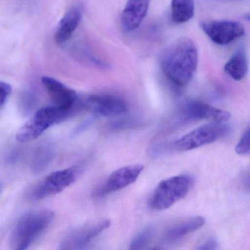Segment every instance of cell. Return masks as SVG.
<instances>
[{"mask_svg":"<svg viewBox=\"0 0 250 250\" xmlns=\"http://www.w3.org/2000/svg\"><path fill=\"white\" fill-rule=\"evenodd\" d=\"M198 64V52L189 39L174 42L162 54L161 66L169 81L178 86H185L192 80Z\"/></svg>","mask_w":250,"mask_h":250,"instance_id":"6da1fadb","label":"cell"},{"mask_svg":"<svg viewBox=\"0 0 250 250\" xmlns=\"http://www.w3.org/2000/svg\"><path fill=\"white\" fill-rule=\"evenodd\" d=\"M55 213L48 209L29 212L17 222L10 236L11 248L28 249L53 222Z\"/></svg>","mask_w":250,"mask_h":250,"instance_id":"7a4b0ae2","label":"cell"},{"mask_svg":"<svg viewBox=\"0 0 250 250\" xmlns=\"http://www.w3.org/2000/svg\"><path fill=\"white\" fill-rule=\"evenodd\" d=\"M71 115L56 106H49L36 111L30 119L19 130L17 139L21 143H30L39 138L50 127L66 121Z\"/></svg>","mask_w":250,"mask_h":250,"instance_id":"3957f363","label":"cell"},{"mask_svg":"<svg viewBox=\"0 0 250 250\" xmlns=\"http://www.w3.org/2000/svg\"><path fill=\"white\" fill-rule=\"evenodd\" d=\"M191 185L192 179L186 175L171 177L161 181L150 199V207L156 210L169 208L187 196Z\"/></svg>","mask_w":250,"mask_h":250,"instance_id":"277c9868","label":"cell"},{"mask_svg":"<svg viewBox=\"0 0 250 250\" xmlns=\"http://www.w3.org/2000/svg\"><path fill=\"white\" fill-rule=\"evenodd\" d=\"M224 123H212L195 128L176 140L174 147L179 151H187L214 143L230 131V126Z\"/></svg>","mask_w":250,"mask_h":250,"instance_id":"5b68a950","label":"cell"},{"mask_svg":"<svg viewBox=\"0 0 250 250\" xmlns=\"http://www.w3.org/2000/svg\"><path fill=\"white\" fill-rule=\"evenodd\" d=\"M109 219H99L85 224L67 232L60 243L59 249L62 250H80L84 248L110 226Z\"/></svg>","mask_w":250,"mask_h":250,"instance_id":"8992f818","label":"cell"},{"mask_svg":"<svg viewBox=\"0 0 250 250\" xmlns=\"http://www.w3.org/2000/svg\"><path fill=\"white\" fill-rule=\"evenodd\" d=\"M42 82L54 106L69 112L71 116L83 109V100L74 90L52 77H43Z\"/></svg>","mask_w":250,"mask_h":250,"instance_id":"52a82bcc","label":"cell"},{"mask_svg":"<svg viewBox=\"0 0 250 250\" xmlns=\"http://www.w3.org/2000/svg\"><path fill=\"white\" fill-rule=\"evenodd\" d=\"M77 173L78 171L74 167L67 168L52 172L33 190L32 200L39 201L59 194L74 184L77 179Z\"/></svg>","mask_w":250,"mask_h":250,"instance_id":"ba28073f","label":"cell"},{"mask_svg":"<svg viewBox=\"0 0 250 250\" xmlns=\"http://www.w3.org/2000/svg\"><path fill=\"white\" fill-rule=\"evenodd\" d=\"M83 109L95 117L121 116L128 111L125 101L118 96L109 94L91 95L83 100Z\"/></svg>","mask_w":250,"mask_h":250,"instance_id":"9c48e42d","label":"cell"},{"mask_svg":"<svg viewBox=\"0 0 250 250\" xmlns=\"http://www.w3.org/2000/svg\"><path fill=\"white\" fill-rule=\"evenodd\" d=\"M205 34L218 45H227L245 34L242 24L232 21H207L200 24Z\"/></svg>","mask_w":250,"mask_h":250,"instance_id":"30bf717a","label":"cell"},{"mask_svg":"<svg viewBox=\"0 0 250 250\" xmlns=\"http://www.w3.org/2000/svg\"><path fill=\"white\" fill-rule=\"evenodd\" d=\"M181 113L183 119L188 121L210 120L214 122H226L231 117L228 111L195 100L186 102L181 108Z\"/></svg>","mask_w":250,"mask_h":250,"instance_id":"8fae6325","label":"cell"},{"mask_svg":"<svg viewBox=\"0 0 250 250\" xmlns=\"http://www.w3.org/2000/svg\"><path fill=\"white\" fill-rule=\"evenodd\" d=\"M144 169L141 165H128L114 171L106 182L96 191V195L102 196L120 191L134 184Z\"/></svg>","mask_w":250,"mask_h":250,"instance_id":"7c38bea8","label":"cell"},{"mask_svg":"<svg viewBox=\"0 0 250 250\" xmlns=\"http://www.w3.org/2000/svg\"><path fill=\"white\" fill-rule=\"evenodd\" d=\"M150 0H128L121 16V24L125 33L137 30L148 11Z\"/></svg>","mask_w":250,"mask_h":250,"instance_id":"4fadbf2b","label":"cell"},{"mask_svg":"<svg viewBox=\"0 0 250 250\" xmlns=\"http://www.w3.org/2000/svg\"><path fill=\"white\" fill-rule=\"evenodd\" d=\"M206 224V219L200 216L188 217L169 227L165 233V240L174 242L185 237L188 234L201 228Z\"/></svg>","mask_w":250,"mask_h":250,"instance_id":"5bb4252c","label":"cell"},{"mask_svg":"<svg viewBox=\"0 0 250 250\" xmlns=\"http://www.w3.org/2000/svg\"><path fill=\"white\" fill-rule=\"evenodd\" d=\"M82 20V12L79 8L70 9L60 21L55 34V42L62 44L68 42L78 27Z\"/></svg>","mask_w":250,"mask_h":250,"instance_id":"9a60e30c","label":"cell"},{"mask_svg":"<svg viewBox=\"0 0 250 250\" xmlns=\"http://www.w3.org/2000/svg\"><path fill=\"white\" fill-rule=\"evenodd\" d=\"M225 73L235 81L245 78L248 72V59L244 50L237 51L229 58L224 67Z\"/></svg>","mask_w":250,"mask_h":250,"instance_id":"2e32d148","label":"cell"},{"mask_svg":"<svg viewBox=\"0 0 250 250\" xmlns=\"http://www.w3.org/2000/svg\"><path fill=\"white\" fill-rule=\"evenodd\" d=\"M55 156V149L52 145L44 143L36 147L32 157L30 169L35 174L43 172L49 167Z\"/></svg>","mask_w":250,"mask_h":250,"instance_id":"e0dca14e","label":"cell"},{"mask_svg":"<svg viewBox=\"0 0 250 250\" xmlns=\"http://www.w3.org/2000/svg\"><path fill=\"white\" fill-rule=\"evenodd\" d=\"M194 0H172L171 19L175 24H184L194 17Z\"/></svg>","mask_w":250,"mask_h":250,"instance_id":"ac0fdd59","label":"cell"},{"mask_svg":"<svg viewBox=\"0 0 250 250\" xmlns=\"http://www.w3.org/2000/svg\"><path fill=\"white\" fill-rule=\"evenodd\" d=\"M154 235L153 227H146L138 232L131 240L130 250H143L148 245Z\"/></svg>","mask_w":250,"mask_h":250,"instance_id":"d6986e66","label":"cell"},{"mask_svg":"<svg viewBox=\"0 0 250 250\" xmlns=\"http://www.w3.org/2000/svg\"><path fill=\"white\" fill-rule=\"evenodd\" d=\"M250 128H247L241 137V140L235 146V150L237 154L241 155V156H247L250 154Z\"/></svg>","mask_w":250,"mask_h":250,"instance_id":"ffe728a7","label":"cell"},{"mask_svg":"<svg viewBox=\"0 0 250 250\" xmlns=\"http://www.w3.org/2000/svg\"><path fill=\"white\" fill-rule=\"evenodd\" d=\"M11 92H12V87L9 84L0 81V110L6 103Z\"/></svg>","mask_w":250,"mask_h":250,"instance_id":"44dd1931","label":"cell"},{"mask_svg":"<svg viewBox=\"0 0 250 250\" xmlns=\"http://www.w3.org/2000/svg\"><path fill=\"white\" fill-rule=\"evenodd\" d=\"M218 247V243L216 241V238H210L206 240V241L203 243L202 244H200L197 250H216Z\"/></svg>","mask_w":250,"mask_h":250,"instance_id":"7402d4cb","label":"cell"},{"mask_svg":"<svg viewBox=\"0 0 250 250\" xmlns=\"http://www.w3.org/2000/svg\"><path fill=\"white\" fill-rule=\"evenodd\" d=\"M2 190V184H0V191Z\"/></svg>","mask_w":250,"mask_h":250,"instance_id":"603a6c76","label":"cell"}]
</instances>
